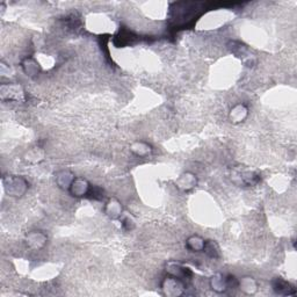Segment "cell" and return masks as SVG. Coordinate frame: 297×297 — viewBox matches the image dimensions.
Here are the masks:
<instances>
[{"label":"cell","mask_w":297,"mask_h":297,"mask_svg":"<svg viewBox=\"0 0 297 297\" xmlns=\"http://www.w3.org/2000/svg\"><path fill=\"white\" fill-rule=\"evenodd\" d=\"M231 181L234 184H238V186L244 187H252L256 186L262 180V176H260L259 171H256L254 168H246V166H234L231 168Z\"/></svg>","instance_id":"6da1fadb"},{"label":"cell","mask_w":297,"mask_h":297,"mask_svg":"<svg viewBox=\"0 0 297 297\" xmlns=\"http://www.w3.org/2000/svg\"><path fill=\"white\" fill-rule=\"evenodd\" d=\"M4 190L10 196L20 198L26 194L28 190V181L20 176H7L2 179Z\"/></svg>","instance_id":"7a4b0ae2"},{"label":"cell","mask_w":297,"mask_h":297,"mask_svg":"<svg viewBox=\"0 0 297 297\" xmlns=\"http://www.w3.org/2000/svg\"><path fill=\"white\" fill-rule=\"evenodd\" d=\"M162 294L168 297H178L186 294V281L168 275L162 282Z\"/></svg>","instance_id":"3957f363"},{"label":"cell","mask_w":297,"mask_h":297,"mask_svg":"<svg viewBox=\"0 0 297 297\" xmlns=\"http://www.w3.org/2000/svg\"><path fill=\"white\" fill-rule=\"evenodd\" d=\"M165 270L166 273L171 275V276L179 278L184 281L190 280V278L193 276V272L178 262H168L165 266Z\"/></svg>","instance_id":"277c9868"},{"label":"cell","mask_w":297,"mask_h":297,"mask_svg":"<svg viewBox=\"0 0 297 297\" xmlns=\"http://www.w3.org/2000/svg\"><path fill=\"white\" fill-rule=\"evenodd\" d=\"M90 187V184L85 178H74L68 188V193L74 198H82L88 195Z\"/></svg>","instance_id":"5b68a950"},{"label":"cell","mask_w":297,"mask_h":297,"mask_svg":"<svg viewBox=\"0 0 297 297\" xmlns=\"http://www.w3.org/2000/svg\"><path fill=\"white\" fill-rule=\"evenodd\" d=\"M272 287L275 294L281 296H294L296 295V289L290 282L284 280L281 278H276L272 281Z\"/></svg>","instance_id":"8992f818"},{"label":"cell","mask_w":297,"mask_h":297,"mask_svg":"<svg viewBox=\"0 0 297 297\" xmlns=\"http://www.w3.org/2000/svg\"><path fill=\"white\" fill-rule=\"evenodd\" d=\"M46 240H48V237L42 231H30L26 236L27 246L32 250H35V251L41 250L46 244Z\"/></svg>","instance_id":"52a82bcc"},{"label":"cell","mask_w":297,"mask_h":297,"mask_svg":"<svg viewBox=\"0 0 297 297\" xmlns=\"http://www.w3.org/2000/svg\"><path fill=\"white\" fill-rule=\"evenodd\" d=\"M104 212L110 220H120V217L123 215L122 204L116 198H110L104 204Z\"/></svg>","instance_id":"ba28073f"},{"label":"cell","mask_w":297,"mask_h":297,"mask_svg":"<svg viewBox=\"0 0 297 297\" xmlns=\"http://www.w3.org/2000/svg\"><path fill=\"white\" fill-rule=\"evenodd\" d=\"M196 184H198V178L192 172H184L176 180V186L178 187L180 190H184V192L193 190L194 187H196Z\"/></svg>","instance_id":"9c48e42d"},{"label":"cell","mask_w":297,"mask_h":297,"mask_svg":"<svg viewBox=\"0 0 297 297\" xmlns=\"http://www.w3.org/2000/svg\"><path fill=\"white\" fill-rule=\"evenodd\" d=\"M0 93L2 100H20L24 96V90L20 85H2Z\"/></svg>","instance_id":"30bf717a"},{"label":"cell","mask_w":297,"mask_h":297,"mask_svg":"<svg viewBox=\"0 0 297 297\" xmlns=\"http://www.w3.org/2000/svg\"><path fill=\"white\" fill-rule=\"evenodd\" d=\"M248 116V108L244 104H238L231 108L229 113V120L231 123L238 124V123L244 122Z\"/></svg>","instance_id":"8fae6325"},{"label":"cell","mask_w":297,"mask_h":297,"mask_svg":"<svg viewBox=\"0 0 297 297\" xmlns=\"http://www.w3.org/2000/svg\"><path fill=\"white\" fill-rule=\"evenodd\" d=\"M209 286L214 292H220H220H226L228 290L226 276L220 273L214 274L209 280Z\"/></svg>","instance_id":"7c38bea8"},{"label":"cell","mask_w":297,"mask_h":297,"mask_svg":"<svg viewBox=\"0 0 297 297\" xmlns=\"http://www.w3.org/2000/svg\"><path fill=\"white\" fill-rule=\"evenodd\" d=\"M56 184H58V187L62 190H68L70 188L72 181L74 180V174L68 170H62V171L56 173Z\"/></svg>","instance_id":"4fadbf2b"},{"label":"cell","mask_w":297,"mask_h":297,"mask_svg":"<svg viewBox=\"0 0 297 297\" xmlns=\"http://www.w3.org/2000/svg\"><path fill=\"white\" fill-rule=\"evenodd\" d=\"M238 288L246 295H253L258 290V284L251 276H244L238 282Z\"/></svg>","instance_id":"5bb4252c"},{"label":"cell","mask_w":297,"mask_h":297,"mask_svg":"<svg viewBox=\"0 0 297 297\" xmlns=\"http://www.w3.org/2000/svg\"><path fill=\"white\" fill-rule=\"evenodd\" d=\"M152 146L146 142H143V140H137V142L132 143L130 146V151L132 152L134 154H136L137 157H148L152 154Z\"/></svg>","instance_id":"9a60e30c"},{"label":"cell","mask_w":297,"mask_h":297,"mask_svg":"<svg viewBox=\"0 0 297 297\" xmlns=\"http://www.w3.org/2000/svg\"><path fill=\"white\" fill-rule=\"evenodd\" d=\"M21 66H22V70L24 74L30 76V77L38 76L40 74V70H41L38 60L32 58V57H27V58H24L22 60V63H21Z\"/></svg>","instance_id":"2e32d148"},{"label":"cell","mask_w":297,"mask_h":297,"mask_svg":"<svg viewBox=\"0 0 297 297\" xmlns=\"http://www.w3.org/2000/svg\"><path fill=\"white\" fill-rule=\"evenodd\" d=\"M206 240L198 234H193L186 240V248L190 252H202Z\"/></svg>","instance_id":"e0dca14e"},{"label":"cell","mask_w":297,"mask_h":297,"mask_svg":"<svg viewBox=\"0 0 297 297\" xmlns=\"http://www.w3.org/2000/svg\"><path fill=\"white\" fill-rule=\"evenodd\" d=\"M202 252H204L209 258L212 259H220V248L215 240H206L204 250Z\"/></svg>","instance_id":"ac0fdd59"},{"label":"cell","mask_w":297,"mask_h":297,"mask_svg":"<svg viewBox=\"0 0 297 297\" xmlns=\"http://www.w3.org/2000/svg\"><path fill=\"white\" fill-rule=\"evenodd\" d=\"M120 220H121L122 229L126 231H132L136 226L135 218L128 212H123V215L120 217Z\"/></svg>","instance_id":"d6986e66"},{"label":"cell","mask_w":297,"mask_h":297,"mask_svg":"<svg viewBox=\"0 0 297 297\" xmlns=\"http://www.w3.org/2000/svg\"><path fill=\"white\" fill-rule=\"evenodd\" d=\"M43 157H44V154H43L42 150L40 148H32L27 154V160L30 162H38L40 160H42Z\"/></svg>","instance_id":"ffe728a7"}]
</instances>
